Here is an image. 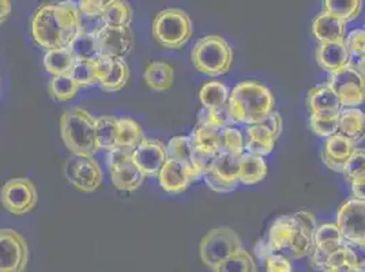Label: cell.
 Here are the masks:
<instances>
[{
    "instance_id": "obj_1",
    "label": "cell",
    "mask_w": 365,
    "mask_h": 272,
    "mask_svg": "<svg viewBox=\"0 0 365 272\" xmlns=\"http://www.w3.org/2000/svg\"><path fill=\"white\" fill-rule=\"evenodd\" d=\"M33 40L48 51L68 48L78 36V6L46 4L31 18Z\"/></svg>"
},
{
    "instance_id": "obj_2",
    "label": "cell",
    "mask_w": 365,
    "mask_h": 272,
    "mask_svg": "<svg viewBox=\"0 0 365 272\" xmlns=\"http://www.w3.org/2000/svg\"><path fill=\"white\" fill-rule=\"evenodd\" d=\"M227 110L233 124L257 125L274 112L273 93L260 82L244 80L230 91Z\"/></svg>"
},
{
    "instance_id": "obj_3",
    "label": "cell",
    "mask_w": 365,
    "mask_h": 272,
    "mask_svg": "<svg viewBox=\"0 0 365 272\" xmlns=\"http://www.w3.org/2000/svg\"><path fill=\"white\" fill-rule=\"evenodd\" d=\"M61 135L64 146L73 155L93 157L98 152L96 119L83 108H70L61 117Z\"/></svg>"
},
{
    "instance_id": "obj_4",
    "label": "cell",
    "mask_w": 365,
    "mask_h": 272,
    "mask_svg": "<svg viewBox=\"0 0 365 272\" xmlns=\"http://www.w3.org/2000/svg\"><path fill=\"white\" fill-rule=\"evenodd\" d=\"M267 248L272 253H279L289 260L304 258L312 255L314 236L299 226L293 216H282L270 226Z\"/></svg>"
},
{
    "instance_id": "obj_5",
    "label": "cell",
    "mask_w": 365,
    "mask_h": 272,
    "mask_svg": "<svg viewBox=\"0 0 365 272\" xmlns=\"http://www.w3.org/2000/svg\"><path fill=\"white\" fill-rule=\"evenodd\" d=\"M191 61L205 75H225L233 63V51L222 36H205L192 48Z\"/></svg>"
},
{
    "instance_id": "obj_6",
    "label": "cell",
    "mask_w": 365,
    "mask_h": 272,
    "mask_svg": "<svg viewBox=\"0 0 365 272\" xmlns=\"http://www.w3.org/2000/svg\"><path fill=\"white\" fill-rule=\"evenodd\" d=\"M192 33V19L182 9H167L154 16L153 36L164 48L180 49L191 40Z\"/></svg>"
},
{
    "instance_id": "obj_7",
    "label": "cell",
    "mask_w": 365,
    "mask_h": 272,
    "mask_svg": "<svg viewBox=\"0 0 365 272\" xmlns=\"http://www.w3.org/2000/svg\"><path fill=\"white\" fill-rule=\"evenodd\" d=\"M242 249H244L243 241L233 229L215 227L202 239L199 245V256L205 266L213 268Z\"/></svg>"
},
{
    "instance_id": "obj_8",
    "label": "cell",
    "mask_w": 365,
    "mask_h": 272,
    "mask_svg": "<svg viewBox=\"0 0 365 272\" xmlns=\"http://www.w3.org/2000/svg\"><path fill=\"white\" fill-rule=\"evenodd\" d=\"M327 85L342 108H357L365 103V73L350 63L330 74Z\"/></svg>"
},
{
    "instance_id": "obj_9",
    "label": "cell",
    "mask_w": 365,
    "mask_h": 272,
    "mask_svg": "<svg viewBox=\"0 0 365 272\" xmlns=\"http://www.w3.org/2000/svg\"><path fill=\"white\" fill-rule=\"evenodd\" d=\"M134 150L115 149L108 152V167L112 184L119 191L134 192L145 182V174L133 161Z\"/></svg>"
},
{
    "instance_id": "obj_10",
    "label": "cell",
    "mask_w": 365,
    "mask_h": 272,
    "mask_svg": "<svg viewBox=\"0 0 365 272\" xmlns=\"http://www.w3.org/2000/svg\"><path fill=\"white\" fill-rule=\"evenodd\" d=\"M0 200L7 211L21 216L33 211L37 206L38 194L31 180L26 177H14L1 187Z\"/></svg>"
},
{
    "instance_id": "obj_11",
    "label": "cell",
    "mask_w": 365,
    "mask_h": 272,
    "mask_svg": "<svg viewBox=\"0 0 365 272\" xmlns=\"http://www.w3.org/2000/svg\"><path fill=\"white\" fill-rule=\"evenodd\" d=\"M29 264V244L13 229H0V272H25Z\"/></svg>"
},
{
    "instance_id": "obj_12",
    "label": "cell",
    "mask_w": 365,
    "mask_h": 272,
    "mask_svg": "<svg viewBox=\"0 0 365 272\" xmlns=\"http://www.w3.org/2000/svg\"><path fill=\"white\" fill-rule=\"evenodd\" d=\"M64 176L82 192H94L103 184V170L93 157H70L64 165Z\"/></svg>"
},
{
    "instance_id": "obj_13",
    "label": "cell",
    "mask_w": 365,
    "mask_h": 272,
    "mask_svg": "<svg viewBox=\"0 0 365 272\" xmlns=\"http://www.w3.org/2000/svg\"><path fill=\"white\" fill-rule=\"evenodd\" d=\"M335 224L345 241L365 244V200L351 197L344 202L336 214Z\"/></svg>"
},
{
    "instance_id": "obj_14",
    "label": "cell",
    "mask_w": 365,
    "mask_h": 272,
    "mask_svg": "<svg viewBox=\"0 0 365 272\" xmlns=\"http://www.w3.org/2000/svg\"><path fill=\"white\" fill-rule=\"evenodd\" d=\"M167 146L157 139H143L133 152V161L145 174V177H155L167 162Z\"/></svg>"
},
{
    "instance_id": "obj_15",
    "label": "cell",
    "mask_w": 365,
    "mask_h": 272,
    "mask_svg": "<svg viewBox=\"0 0 365 272\" xmlns=\"http://www.w3.org/2000/svg\"><path fill=\"white\" fill-rule=\"evenodd\" d=\"M103 58L124 59L134 46V36L130 28H106L97 36Z\"/></svg>"
},
{
    "instance_id": "obj_16",
    "label": "cell",
    "mask_w": 365,
    "mask_h": 272,
    "mask_svg": "<svg viewBox=\"0 0 365 272\" xmlns=\"http://www.w3.org/2000/svg\"><path fill=\"white\" fill-rule=\"evenodd\" d=\"M356 150V145L350 142L348 137L335 134L326 139L322 150V161L326 167L333 172L344 173L350 157Z\"/></svg>"
},
{
    "instance_id": "obj_17",
    "label": "cell",
    "mask_w": 365,
    "mask_h": 272,
    "mask_svg": "<svg viewBox=\"0 0 365 272\" xmlns=\"http://www.w3.org/2000/svg\"><path fill=\"white\" fill-rule=\"evenodd\" d=\"M98 83L108 93L122 90L130 78V68L124 59H107L97 61Z\"/></svg>"
},
{
    "instance_id": "obj_18",
    "label": "cell",
    "mask_w": 365,
    "mask_h": 272,
    "mask_svg": "<svg viewBox=\"0 0 365 272\" xmlns=\"http://www.w3.org/2000/svg\"><path fill=\"white\" fill-rule=\"evenodd\" d=\"M104 6L106 1L101 0H83L79 1L78 6V33L86 34L91 37H97L101 31H104Z\"/></svg>"
},
{
    "instance_id": "obj_19",
    "label": "cell",
    "mask_w": 365,
    "mask_h": 272,
    "mask_svg": "<svg viewBox=\"0 0 365 272\" xmlns=\"http://www.w3.org/2000/svg\"><path fill=\"white\" fill-rule=\"evenodd\" d=\"M158 182L168 194H182L194 180L187 167L172 158H168L158 173Z\"/></svg>"
},
{
    "instance_id": "obj_20",
    "label": "cell",
    "mask_w": 365,
    "mask_h": 272,
    "mask_svg": "<svg viewBox=\"0 0 365 272\" xmlns=\"http://www.w3.org/2000/svg\"><path fill=\"white\" fill-rule=\"evenodd\" d=\"M168 158H172L182 164L188 169L194 182H198L203 174L195 162V149L190 136H176L172 137L167 145Z\"/></svg>"
},
{
    "instance_id": "obj_21",
    "label": "cell",
    "mask_w": 365,
    "mask_h": 272,
    "mask_svg": "<svg viewBox=\"0 0 365 272\" xmlns=\"http://www.w3.org/2000/svg\"><path fill=\"white\" fill-rule=\"evenodd\" d=\"M312 33L320 44L344 43L346 36V23L326 11H322L312 22Z\"/></svg>"
},
{
    "instance_id": "obj_22",
    "label": "cell",
    "mask_w": 365,
    "mask_h": 272,
    "mask_svg": "<svg viewBox=\"0 0 365 272\" xmlns=\"http://www.w3.org/2000/svg\"><path fill=\"white\" fill-rule=\"evenodd\" d=\"M315 58L320 68L333 74L335 71L344 68L350 63V56L345 41L344 43H330L319 44L315 52Z\"/></svg>"
},
{
    "instance_id": "obj_23",
    "label": "cell",
    "mask_w": 365,
    "mask_h": 272,
    "mask_svg": "<svg viewBox=\"0 0 365 272\" xmlns=\"http://www.w3.org/2000/svg\"><path fill=\"white\" fill-rule=\"evenodd\" d=\"M311 264L322 272H350L349 251L344 244L331 252L312 251Z\"/></svg>"
},
{
    "instance_id": "obj_24",
    "label": "cell",
    "mask_w": 365,
    "mask_h": 272,
    "mask_svg": "<svg viewBox=\"0 0 365 272\" xmlns=\"http://www.w3.org/2000/svg\"><path fill=\"white\" fill-rule=\"evenodd\" d=\"M307 105L311 110V115L338 113L342 109L338 97L327 83L318 85L308 91Z\"/></svg>"
},
{
    "instance_id": "obj_25",
    "label": "cell",
    "mask_w": 365,
    "mask_h": 272,
    "mask_svg": "<svg viewBox=\"0 0 365 272\" xmlns=\"http://www.w3.org/2000/svg\"><path fill=\"white\" fill-rule=\"evenodd\" d=\"M338 134L354 145L365 140V113L359 108H344L339 112Z\"/></svg>"
},
{
    "instance_id": "obj_26",
    "label": "cell",
    "mask_w": 365,
    "mask_h": 272,
    "mask_svg": "<svg viewBox=\"0 0 365 272\" xmlns=\"http://www.w3.org/2000/svg\"><path fill=\"white\" fill-rule=\"evenodd\" d=\"M245 140H244V150L252 155L264 157L272 154L277 143L275 136L267 131L262 125H248L245 130Z\"/></svg>"
},
{
    "instance_id": "obj_27",
    "label": "cell",
    "mask_w": 365,
    "mask_h": 272,
    "mask_svg": "<svg viewBox=\"0 0 365 272\" xmlns=\"http://www.w3.org/2000/svg\"><path fill=\"white\" fill-rule=\"evenodd\" d=\"M146 85L155 91H168L175 82V70L165 61H153L145 70Z\"/></svg>"
},
{
    "instance_id": "obj_28",
    "label": "cell",
    "mask_w": 365,
    "mask_h": 272,
    "mask_svg": "<svg viewBox=\"0 0 365 272\" xmlns=\"http://www.w3.org/2000/svg\"><path fill=\"white\" fill-rule=\"evenodd\" d=\"M267 176V164L263 157L244 152L240 158L239 182L245 185H254L263 182Z\"/></svg>"
},
{
    "instance_id": "obj_29",
    "label": "cell",
    "mask_w": 365,
    "mask_h": 272,
    "mask_svg": "<svg viewBox=\"0 0 365 272\" xmlns=\"http://www.w3.org/2000/svg\"><path fill=\"white\" fill-rule=\"evenodd\" d=\"M195 152L206 155H217L222 152V137L221 131H215L212 128L197 125L190 136Z\"/></svg>"
},
{
    "instance_id": "obj_30",
    "label": "cell",
    "mask_w": 365,
    "mask_h": 272,
    "mask_svg": "<svg viewBox=\"0 0 365 272\" xmlns=\"http://www.w3.org/2000/svg\"><path fill=\"white\" fill-rule=\"evenodd\" d=\"M76 59L68 48L46 51L44 66L46 73L52 76L70 75Z\"/></svg>"
},
{
    "instance_id": "obj_31",
    "label": "cell",
    "mask_w": 365,
    "mask_h": 272,
    "mask_svg": "<svg viewBox=\"0 0 365 272\" xmlns=\"http://www.w3.org/2000/svg\"><path fill=\"white\" fill-rule=\"evenodd\" d=\"M96 132L97 143L100 150L112 152L118 146L119 134V119L115 116H101L96 119Z\"/></svg>"
},
{
    "instance_id": "obj_32",
    "label": "cell",
    "mask_w": 365,
    "mask_h": 272,
    "mask_svg": "<svg viewBox=\"0 0 365 272\" xmlns=\"http://www.w3.org/2000/svg\"><path fill=\"white\" fill-rule=\"evenodd\" d=\"M344 244L345 239L336 224H322L317 227L314 234V251L331 252Z\"/></svg>"
},
{
    "instance_id": "obj_33",
    "label": "cell",
    "mask_w": 365,
    "mask_h": 272,
    "mask_svg": "<svg viewBox=\"0 0 365 272\" xmlns=\"http://www.w3.org/2000/svg\"><path fill=\"white\" fill-rule=\"evenodd\" d=\"M230 90L227 85L218 80L205 83L199 90V100L205 109H222L228 104Z\"/></svg>"
},
{
    "instance_id": "obj_34",
    "label": "cell",
    "mask_w": 365,
    "mask_h": 272,
    "mask_svg": "<svg viewBox=\"0 0 365 272\" xmlns=\"http://www.w3.org/2000/svg\"><path fill=\"white\" fill-rule=\"evenodd\" d=\"M104 22L108 28H130L133 11L130 4L120 0H109L104 6Z\"/></svg>"
},
{
    "instance_id": "obj_35",
    "label": "cell",
    "mask_w": 365,
    "mask_h": 272,
    "mask_svg": "<svg viewBox=\"0 0 365 272\" xmlns=\"http://www.w3.org/2000/svg\"><path fill=\"white\" fill-rule=\"evenodd\" d=\"M68 49L71 51V53L74 55L76 61L97 63L100 59H103L97 37L78 33V36L73 40Z\"/></svg>"
},
{
    "instance_id": "obj_36",
    "label": "cell",
    "mask_w": 365,
    "mask_h": 272,
    "mask_svg": "<svg viewBox=\"0 0 365 272\" xmlns=\"http://www.w3.org/2000/svg\"><path fill=\"white\" fill-rule=\"evenodd\" d=\"M145 139L140 124L134 119H119V134L116 149L135 150L140 142Z\"/></svg>"
},
{
    "instance_id": "obj_37",
    "label": "cell",
    "mask_w": 365,
    "mask_h": 272,
    "mask_svg": "<svg viewBox=\"0 0 365 272\" xmlns=\"http://www.w3.org/2000/svg\"><path fill=\"white\" fill-rule=\"evenodd\" d=\"M363 10L360 0H326L323 1V11L334 16L344 23L354 21Z\"/></svg>"
},
{
    "instance_id": "obj_38",
    "label": "cell",
    "mask_w": 365,
    "mask_h": 272,
    "mask_svg": "<svg viewBox=\"0 0 365 272\" xmlns=\"http://www.w3.org/2000/svg\"><path fill=\"white\" fill-rule=\"evenodd\" d=\"M213 272H258L257 263L252 255L242 249L240 252L235 253L233 256L228 257L222 263L217 264L212 268Z\"/></svg>"
},
{
    "instance_id": "obj_39",
    "label": "cell",
    "mask_w": 365,
    "mask_h": 272,
    "mask_svg": "<svg viewBox=\"0 0 365 272\" xmlns=\"http://www.w3.org/2000/svg\"><path fill=\"white\" fill-rule=\"evenodd\" d=\"M240 158L229 152H221L217 154L214 159L212 170L229 182H239V170H240Z\"/></svg>"
},
{
    "instance_id": "obj_40",
    "label": "cell",
    "mask_w": 365,
    "mask_h": 272,
    "mask_svg": "<svg viewBox=\"0 0 365 272\" xmlns=\"http://www.w3.org/2000/svg\"><path fill=\"white\" fill-rule=\"evenodd\" d=\"M78 91H79V86L70 75L52 76L49 82L51 95L61 103L71 101L74 97H76Z\"/></svg>"
},
{
    "instance_id": "obj_41",
    "label": "cell",
    "mask_w": 365,
    "mask_h": 272,
    "mask_svg": "<svg viewBox=\"0 0 365 272\" xmlns=\"http://www.w3.org/2000/svg\"><path fill=\"white\" fill-rule=\"evenodd\" d=\"M309 125L315 135L329 139L335 134H338L339 112L327 113V115H311Z\"/></svg>"
},
{
    "instance_id": "obj_42",
    "label": "cell",
    "mask_w": 365,
    "mask_h": 272,
    "mask_svg": "<svg viewBox=\"0 0 365 272\" xmlns=\"http://www.w3.org/2000/svg\"><path fill=\"white\" fill-rule=\"evenodd\" d=\"M198 125L212 128L215 131H222L233 125V121L229 117L227 106L222 109H202L199 112Z\"/></svg>"
},
{
    "instance_id": "obj_43",
    "label": "cell",
    "mask_w": 365,
    "mask_h": 272,
    "mask_svg": "<svg viewBox=\"0 0 365 272\" xmlns=\"http://www.w3.org/2000/svg\"><path fill=\"white\" fill-rule=\"evenodd\" d=\"M70 76L79 88H88L94 83H98L97 63L76 61Z\"/></svg>"
},
{
    "instance_id": "obj_44",
    "label": "cell",
    "mask_w": 365,
    "mask_h": 272,
    "mask_svg": "<svg viewBox=\"0 0 365 272\" xmlns=\"http://www.w3.org/2000/svg\"><path fill=\"white\" fill-rule=\"evenodd\" d=\"M344 174L350 184L365 180V149L356 147L344 169Z\"/></svg>"
},
{
    "instance_id": "obj_45",
    "label": "cell",
    "mask_w": 365,
    "mask_h": 272,
    "mask_svg": "<svg viewBox=\"0 0 365 272\" xmlns=\"http://www.w3.org/2000/svg\"><path fill=\"white\" fill-rule=\"evenodd\" d=\"M222 137V152L239 155L244 154V136L240 130L235 127H228L221 131Z\"/></svg>"
},
{
    "instance_id": "obj_46",
    "label": "cell",
    "mask_w": 365,
    "mask_h": 272,
    "mask_svg": "<svg viewBox=\"0 0 365 272\" xmlns=\"http://www.w3.org/2000/svg\"><path fill=\"white\" fill-rule=\"evenodd\" d=\"M350 58L361 61L365 58V29H354L345 38Z\"/></svg>"
},
{
    "instance_id": "obj_47",
    "label": "cell",
    "mask_w": 365,
    "mask_h": 272,
    "mask_svg": "<svg viewBox=\"0 0 365 272\" xmlns=\"http://www.w3.org/2000/svg\"><path fill=\"white\" fill-rule=\"evenodd\" d=\"M203 179L207 184V187L214 191V192H218V194H228L232 192L237 188L239 182H229L227 179L221 177L220 174H217L214 170H209L207 173L203 174Z\"/></svg>"
},
{
    "instance_id": "obj_48",
    "label": "cell",
    "mask_w": 365,
    "mask_h": 272,
    "mask_svg": "<svg viewBox=\"0 0 365 272\" xmlns=\"http://www.w3.org/2000/svg\"><path fill=\"white\" fill-rule=\"evenodd\" d=\"M349 251L350 272H365V244L345 241Z\"/></svg>"
},
{
    "instance_id": "obj_49",
    "label": "cell",
    "mask_w": 365,
    "mask_h": 272,
    "mask_svg": "<svg viewBox=\"0 0 365 272\" xmlns=\"http://www.w3.org/2000/svg\"><path fill=\"white\" fill-rule=\"evenodd\" d=\"M264 264H266V272H293L289 258L279 253L267 255Z\"/></svg>"
},
{
    "instance_id": "obj_50",
    "label": "cell",
    "mask_w": 365,
    "mask_h": 272,
    "mask_svg": "<svg viewBox=\"0 0 365 272\" xmlns=\"http://www.w3.org/2000/svg\"><path fill=\"white\" fill-rule=\"evenodd\" d=\"M292 216L296 221V224L302 227V229H304L305 231H308L312 236L315 234V230L318 227V222H317V216L312 212L302 210V211L296 212Z\"/></svg>"
},
{
    "instance_id": "obj_51",
    "label": "cell",
    "mask_w": 365,
    "mask_h": 272,
    "mask_svg": "<svg viewBox=\"0 0 365 272\" xmlns=\"http://www.w3.org/2000/svg\"><path fill=\"white\" fill-rule=\"evenodd\" d=\"M259 125L264 127L267 131H270L275 137L281 135L282 132V119L277 112H272L267 117L259 122Z\"/></svg>"
},
{
    "instance_id": "obj_52",
    "label": "cell",
    "mask_w": 365,
    "mask_h": 272,
    "mask_svg": "<svg viewBox=\"0 0 365 272\" xmlns=\"http://www.w3.org/2000/svg\"><path fill=\"white\" fill-rule=\"evenodd\" d=\"M13 13V4L9 0H0V25L4 23Z\"/></svg>"
},
{
    "instance_id": "obj_53",
    "label": "cell",
    "mask_w": 365,
    "mask_h": 272,
    "mask_svg": "<svg viewBox=\"0 0 365 272\" xmlns=\"http://www.w3.org/2000/svg\"><path fill=\"white\" fill-rule=\"evenodd\" d=\"M351 185V192H353V197L360 199V200H365V180L363 182H353Z\"/></svg>"
}]
</instances>
